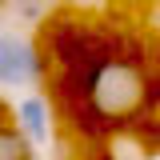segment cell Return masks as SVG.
<instances>
[{
    "label": "cell",
    "mask_w": 160,
    "mask_h": 160,
    "mask_svg": "<svg viewBox=\"0 0 160 160\" xmlns=\"http://www.w3.org/2000/svg\"><path fill=\"white\" fill-rule=\"evenodd\" d=\"M80 100H84V112L92 120L108 124V128H124L136 116H144V108L152 100L148 68L124 52L100 56L80 76Z\"/></svg>",
    "instance_id": "1"
},
{
    "label": "cell",
    "mask_w": 160,
    "mask_h": 160,
    "mask_svg": "<svg viewBox=\"0 0 160 160\" xmlns=\"http://www.w3.org/2000/svg\"><path fill=\"white\" fill-rule=\"evenodd\" d=\"M44 76V56L16 28H0V84H36Z\"/></svg>",
    "instance_id": "2"
},
{
    "label": "cell",
    "mask_w": 160,
    "mask_h": 160,
    "mask_svg": "<svg viewBox=\"0 0 160 160\" xmlns=\"http://www.w3.org/2000/svg\"><path fill=\"white\" fill-rule=\"evenodd\" d=\"M16 124L24 136L32 140V144H44V140L52 136V108H48V100L44 96H36V92H28V96H20L16 100Z\"/></svg>",
    "instance_id": "3"
},
{
    "label": "cell",
    "mask_w": 160,
    "mask_h": 160,
    "mask_svg": "<svg viewBox=\"0 0 160 160\" xmlns=\"http://www.w3.org/2000/svg\"><path fill=\"white\" fill-rule=\"evenodd\" d=\"M0 160H32V140L12 120H0Z\"/></svg>",
    "instance_id": "4"
},
{
    "label": "cell",
    "mask_w": 160,
    "mask_h": 160,
    "mask_svg": "<svg viewBox=\"0 0 160 160\" xmlns=\"http://www.w3.org/2000/svg\"><path fill=\"white\" fill-rule=\"evenodd\" d=\"M12 12L20 24H40L48 16V0H12Z\"/></svg>",
    "instance_id": "5"
}]
</instances>
